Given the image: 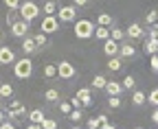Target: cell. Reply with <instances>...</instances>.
Segmentation results:
<instances>
[{
    "label": "cell",
    "mask_w": 158,
    "mask_h": 129,
    "mask_svg": "<svg viewBox=\"0 0 158 129\" xmlns=\"http://www.w3.org/2000/svg\"><path fill=\"white\" fill-rule=\"evenodd\" d=\"M13 75L18 79H29L33 75V61L29 57H22V59H15L13 61Z\"/></svg>",
    "instance_id": "obj_1"
},
{
    "label": "cell",
    "mask_w": 158,
    "mask_h": 129,
    "mask_svg": "<svg viewBox=\"0 0 158 129\" xmlns=\"http://www.w3.org/2000/svg\"><path fill=\"white\" fill-rule=\"evenodd\" d=\"M75 35L79 40H90L94 35V22L92 20H75Z\"/></svg>",
    "instance_id": "obj_2"
},
{
    "label": "cell",
    "mask_w": 158,
    "mask_h": 129,
    "mask_svg": "<svg viewBox=\"0 0 158 129\" xmlns=\"http://www.w3.org/2000/svg\"><path fill=\"white\" fill-rule=\"evenodd\" d=\"M18 11H20V18H22L24 22H29V24H31V22L35 20V18L40 15V7L33 2V0H27V2H20V9H18Z\"/></svg>",
    "instance_id": "obj_3"
},
{
    "label": "cell",
    "mask_w": 158,
    "mask_h": 129,
    "mask_svg": "<svg viewBox=\"0 0 158 129\" xmlns=\"http://www.w3.org/2000/svg\"><path fill=\"white\" fill-rule=\"evenodd\" d=\"M5 114H7L9 120H15V118H20V116H27V107L20 103V101H11V105L5 109Z\"/></svg>",
    "instance_id": "obj_4"
},
{
    "label": "cell",
    "mask_w": 158,
    "mask_h": 129,
    "mask_svg": "<svg viewBox=\"0 0 158 129\" xmlns=\"http://www.w3.org/2000/svg\"><path fill=\"white\" fill-rule=\"evenodd\" d=\"M55 15H57L59 22H75L77 20V7L75 5H66V7L59 9Z\"/></svg>",
    "instance_id": "obj_5"
},
{
    "label": "cell",
    "mask_w": 158,
    "mask_h": 129,
    "mask_svg": "<svg viewBox=\"0 0 158 129\" xmlns=\"http://www.w3.org/2000/svg\"><path fill=\"white\" fill-rule=\"evenodd\" d=\"M40 29H42L44 35H48V33H57V29H59L57 15H44V20H42V24H40Z\"/></svg>",
    "instance_id": "obj_6"
},
{
    "label": "cell",
    "mask_w": 158,
    "mask_h": 129,
    "mask_svg": "<svg viewBox=\"0 0 158 129\" xmlns=\"http://www.w3.org/2000/svg\"><path fill=\"white\" fill-rule=\"evenodd\" d=\"M77 75V70H75V66L70 64V61H59L57 64V77H62V79H73Z\"/></svg>",
    "instance_id": "obj_7"
},
{
    "label": "cell",
    "mask_w": 158,
    "mask_h": 129,
    "mask_svg": "<svg viewBox=\"0 0 158 129\" xmlns=\"http://www.w3.org/2000/svg\"><path fill=\"white\" fill-rule=\"evenodd\" d=\"M9 26H11V35H13V37H27V35H29V22H24V20H15Z\"/></svg>",
    "instance_id": "obj_8"
},
{
    "label": "cell",
    "mask_w": 158,
    "mask_h": 129,
    "mask_svg": "<svg viewBox=\"0 0 158 129\" xmlns=\"http://www.w3.org/2000/svg\"><path fill=\"white\" fill-rule=\"evenodd\" d=\"M75 99L81 103L84 107H90V105H92V90H90V88H79L77 94H75Z\"/></svg>",
    "instance_id": "obj_9"
},
{
    "label": "cell",
    "mask_w": 158,
    "mask_h": 129,
    "mask_svg": "<svg viewBox=\"0 0 158 129\" xmlns=\"http://www.w3.org/2000/svg\"><path fill=\"white\" fill-rule=\"evenodd\" d=\"M143 35H145V31H143V26L138 22H132L127 26V31H125V37H130V40H141Z\"/></svg>",
    "instance_id": "obj_10"
},
{
    "label": "cell",
    "mask_w": 158,
    "mask_h": 129,
    "mask_svg": "<svg viewBox=\"0 0 158 129\" xmlns=\"http://www.w3.org/2000/svg\"><path fill=\"white\" fill-rule=\"evenodd\" d=\"M15 61V53H13V48H9V46H0V64L2 66H9V64H13Z\"/></svg>",
    "instance_id": "obj_11"
},
{
    "label": "cell",
    "mask_w": 158,
    "mask_h": 129,
    "mask_svg": "<svg viewBox=\"0 0 158 129\" xmlns=\"http://www.w3.org/2000/svg\"><path fill=\"white\" fill-rule=\"evenodd\" d=\"M103 53L108 55V57H118V42H114V40H106L103 42Z\"/></svg>",
    "instance_id": "obj_12"
},
{
    "label": "cell",
    "mask_w": 158,
    "mask_h": 129,
    "mask_svg": "<svg viewBox=\"0 0 158 129\" xmlns=\"http://www.w3.org/2000/svg\"><path fill=\"white\" fill-rule=\"evenodd\" d=\"M134 55H136V48H134L132 44H127V42L118 44V57H125V59H130V57H134Z\"/></svg>",
    "instance_id": "obj_13"
},
{
    "label": "cell",
    "mask_w": 158,
    "mask_h": 129,
    "mask_svg": "<svg viewBox=\"0 0 158 129\" xmlns=\"http://www.w3.org/2000/svg\"><path fill=\"white\" fill-rule=\"evenodd\" d=\"M103 90L108 92V94H110V96H121V92H123V85H121V83H118V81H108Z\"/></svg>",
    "instance_id": "obj_14"
},
{
    "label": "cell",
    "mask_w": 158,
    "mask_h": 129,
    "mask_svg": "<svg viewBox=\"0 0 158 129\" xmlns=\"http://www.w3.org/2000/svg\"><path fill=\"white\" fill-rule=\"evenodd\" d=\"M22 50H24V55H27V57H29V55H33V53L37 50V46H35V42H33V37H31V35L22 37Z\"/></svg>",
    "instance_id": "obj_15"
},
{
    "label": "cell",
    "mask_w": 158,
    "mask_h": 129,
    "mask_svg": "<svg viewBox=\"0 0 158 129\" xmlns=\"http://www.w3.org/2000/svg\"><path fill=\"white\" fill-rule=\"evenodd\" d=\"M46 116H44V112L42 109H31L29 112V120L31 123H35V125H42V120H44Z\"/></svg>",
    "instance_id": "obj_16"
},
{
    "label": "cell",
    "mask_w": 158,
    "mask_h": 129,
    "mask_svg": "<svg viewBox=\"0 0 158 129\" xmlns=\"http://www.w3.org/2000/svg\"><path fill=\"white\" fill-rule=\"evenodd\" d=\"M132 103H134V105H145V103H147V94H145V92H141V90H136L134 94H132Z\"/></svg>",
    "instance_id": "obj_17"
},
{
    "label": "cell",
    "mask_w": 158,
    "mask_h": 129,
    "mask_svg": "<svg viewBox=\"0 0 158 129\" xmlns=\"http://www.w3.org/2000/svg\"><path fill=\"white\" fill-rule=\"evenodd\" d=\"M156 53H158V40H147L145 42V55L152 57V55H156Z\"/></svg>",
    "instance_id": "obj_18"
},
{
    "label": "cell",
    "mask_w": 158,
    "mask_h": 129,
    "mask_svg": "<svg viewBox=\"0 0 158 129\" xmlns=\"http://www.w3.org/2000/svg\"><path fill=\"white\" fill-rule=\"evenodd\" d=\"M97 22H99V26H110V24L114 22V18H112L110 13H99V15H97Z\"/></svg>",
    "instance_id": "obj_19"
},
{
    "label": "cell",
    "mask_w": 158,
    "mask_h": 129,
    "mask_svg": "<svg viewBox=\"0 0 158 129\" xmlns=\"http://www.w3.org/2000/svg\"><path fill=\"white\" fill-rule=\"evenodd\" d=\"M108 68L112 70V72H118L123 68V61H121V57H110L108 59Z\"/></svg>",
    "instance_id": "obj_20"
},
{
    "label": "cell",
    "mask_w": 158,
    "mask_h": 129,
    "mask_svg": "<svg viewBox=\"0 0 158 129\" xmlns=\"http://www.w3.org/2000/svg\"><path fill=\"white\" fill-rule=\"evenodd\" d=\"M110 40H114V42H121V40H125V31L123 29H110Z\"/></svg>",
    "instance_id": "obj_21"
},
{
    "label": "cell",
    "mask_w": 158,
    "mask_h": 129,
    "mask_svg": "<svg viewBox=\"0 0 158 129\" xmlns=\"http://www.w3.org/2000/svg\"><path fill=\"white\" fill-rule=\"evenodd\" d=\"M94 35H97V40H103V42H106V40L110 37V29H108V26H97V29H94Z\"/></svg>",
    "instance_id": "obj_22"
},
{
    "label": "cell",
    "mask_w": 158,
    "mask_h": 129,
    "mask_svg": "<svg viewBox=\"0 0 158 129\" xmlns=\"http://www.w3.org/2000/svg\"><path fill=\"white\" fill-rule=\"evenodd\" d=\"M13 96V88L9 83H0V99H9Z\"/></svg>",
    "instance_id": "obj_23"
},
{
    "label": "cell",
    "mask_w": 158,
    "mask_h": 129,
    "mask_svg": "<svg viewBox=\"0 0 158 129\" xmlns=\"http://www.w3.org/2000/svg\"><path fill=\"white\" fill-rule=\"evenodd\" d=\"M106 83H108V79H106L103 75H97V77L92 79V88H97V90H103Z\"/></svg>",
    "instance_id": "obj_24"
},
{
    "label": "cell",
    "mask_w": 158,
    "mask_h": 129,
    "mask_svg": "<svg viewBox=\"0 0 158 129\" xmlns=\"http://www.w3.org/2000/svg\"><path fill=\"white\" fill-rule=\"evenodd\" d=\"M33 42H35L37 48H42V46H46L48 40H46V35H44V33H37V35H33Z\"/></svg>",
    "instance_id": "obj_25"
},
{
    "label": "cell",
    "mask_w": 158,
    "mask_h": 129,
    "mask_svg": "<svg viewBox=\"0 0 158 129\" xmlns=\"http://www.w3.org/2000/svg\"><path fill=\"white\" fill-rule=\"evenodd\" d=\"M44 77H48V79H53V77H57V64L53 66V64H48V66H44Z\"/></svg>",
    "instance_id": "obj_26"
},
{
    "label": "cell",
    "mask_w": 158,
    "mask_h": 129,
    "mask_svg": "<svg viewBox=\"0 0 158 129\" xmlns=\"http://www.w3.org/2000/svg\"><path fill=\"white\" fill-rule=\"evenodd\" d=\"M44 99H46V101H59V92H57L55 88H51V90L44 92Z\"/></svg>",
    "instance_id": "obj_27"
},
{
    "label": "cell",
    "mask_w": 158,
    "mask_h": 129,
    "mask_svg": "<svg viewBox=\"0 0 158 129\" xmlns=\"http://www.w3.org/2000/svg\"><path fill=\"white\" fill-rule=\"evenodd\" d=\"M121 85H123V90H134V85H136V81H134V77L132 75H127L123 81H121Z\"/></svg>",
    "instance_id": "obj_28"
},
{
    "label": "cell",
    "mask_w": 158,
    "mask_h": 129,
    "mask_svg": "<svg viewBox=\"0 0 158 129\" xmlns=\"http://www.w3.org/2000/svg\"><path fill=\"white\" fill-rule=\"evenodd\" d=\"M108 107L110 109H118L121 107V96H110L108 99Z\"/></svg>",
    "instance_id": "obj_29"
},
{
    "label": "cell",
    "mask_w": 158,
    "mask_h": 129,
    "mask_svg": "<svg viewBox=\"0 0 158 129\" xmlns=\"http://www.w3.org/2000/svg\"><path fill=\"white\" fill-rule=\"evenodd\" d=\"M44 13H46V15H55V13H57L55 2H44Z\"/></svg>",
    "instance_id": "obj_30"
},
{
    "label": "cell",
    "mask_w": 158,
    "mask_h": 129,
    "mask_svg": "<svg viewBox=\"0 0 158 129\" xmlns=\"http://www.w3.org/2000/svg\"><path fill=\"white\" fill-rule=\"evenodd\" d=\"M145 22H147L149 26H152V24H156V22H158V11H149V13H147V18H145Z\"/></svg>",
    "instance_id": "obj_31"
},
{
    "label": "cell",
    "mask_w": 158,
    "mask_h": 129,
    "mask_svg": "<svg viewBox=\"0 0 158 129\" xmlns=\"http://www.w3.org/2000/svg\"><path fill=\"white\" fill-rule=\"evenodd\" d=\"M147 101H149V103H152L154 107H158V88L149 92V96H147Z\"/></svg>",
    "instance_id": "obj_32"
},
{
    "label": "cell",
    "mask_w": 158,
    "mask_h": 129,
    "mask_svg": "<svg viewBox=\"0 0 158 129\" xmlns=\"http://www.w3.org/2000/svg\"><path fill=\"white\" fill-rule=\"evenodd\" d=\"M42 129H57V123L53 118H44L42 120Z\"/></svg>",
    "instance_id": "obj_33"
},
{
    "label": "cell",
    "mask_w": 158,
    "mask_h": 129,
    "mask_svg": "<svg viewBox=\"0 0 158 129\" xmlns=\"http://www.w3.org/2000/svg\"><path fill=\"white\" fill-rule=\"evenodd\" d=\"M20 2H22V0H5V5L9 7V11H15V9H20Z\"/></svg>",
    "instance_id": "obj_34"
},
{
    "label": "cell",
    "mask_w": 158,
    "mask_h": 129,
    "mask_svg": "<svg viewBox=\"0 0 158 129\" xmlns=\"http://www.w3.org/2000/svg\"><path fill=\"white\" fill-rule=\"evenodd\" d=\"M149 66H152V72L158 75V55H152L149 57Z\"/></svg>",
    "instance_id": "obj_35"
},
{
    "label": "cell",
    "mask_w": 158,
    "mask_h": 129,
    "mask_svg": "<svg viewBox=\"0 0 158 129\" xmlns=\"http://www.w3.org/2000/svg\"><path fill=\"white\" fill-rule=\"evenodd\" d=\"M68 118H70V120H81L84 114H81V109H73V112L68 114Z\"/></svg>",
    "instance_id": "obj_36"
},
{
    "label": "cell",
    "mask_w": 158,
    "mask_h": 129,
    "mask_svg": "<svg viewBox=\"0 0 158 129\" xmlns=\"http://www.w3.org/2000/svg\"><path fill=\"white\" fill-rule=\"evenodd\" d=\"M59 109H62V114H66V116H68V114L73 112V105H70V103H66V101H62V105H59Z\"/></svg>",
    "instance_id": "obj_37"
},
{
    "label": "cell",
    "mask_w": 158,
    "mask_h": 129,
    "mask_svg": "<svg viewBox=\"0 0 158 129\" xmlns=\"http://www.w3.org/2000/svg\"><path fill=\"white\" fill-rule=\"evenodd\" d=\"M149 40H158V22L152 24V29H149Z\"/></svg>",
    "instance_id": "obj_38"
},
{
    "label": "cell",
    "mask_w": 158,
    "mask_h": 129,
    "mask_svg": "<svg viewBox=\"0 0 158 129\" xmlns=\"http://www.w3.org/2000/svg\"><path fill=\"white\" fill-rule=\"evenodd\" d=\"M73 5H75V7H86L88 0H73Z\"/></svg>",
    "instance_id": "obj_39"
},
{
    "label": "cell",
    "mask_w": 158,
    "mask_h": 129,
    "mask_svg": "<svg viewBox=\"0 0 158 129\" xmlns=\"http://www.w3.org/2000/svg\"><path fill=\"white\" fill-rule=\"evenodd\" d=\"M0 129H15V127L11 125V120H5L2 125H0Z\"/></svg>",
    "instance_id": "obj_40"
},
{
    "label": "cell",
    "mask_w": 158,
    "mask_h": 129,
    "mask_svg": "<svg viewBox=\"0 0 158 129\" xmlns=\"http://www.w3.org/2000/svg\"><path fill=\"white\" fill-rule=\"evenodd\" d=\"M7 120V114H5V109H0V125H2Z\"/></svg>",
    "instance_id": "obj_41"
},
{
    "label": "cell",
    "mask_w": 158,
    "mask_h": 129,
    "mask_svg": "<svg viewBox=\"0 0 158 129\" xmlns=\"http://www.w3.org/2000/svg\"><path fill=\"white\" fill-rule=\"evenodd\" d=\"M152 123H156V125H158V107H156V112L152 114Z\"/></svg>",
    "instance_id": "obj_42"
},
{
    "label": "cell",
    "mask_w": 158,
    "mask_h": 129,
    "mask_svg": "<svg viewBox=\"0 0 158 129\" xmlns=\"http://www.w3.org/2000/svg\"><path fill=\"white\" fill-rule=\"evenodd\" d=\"M99 129H116V127H114V125H110V123H106V125H101Z\"/></svg>",
    "instance_id": "obj_43"
},
{
    "label": "cell",
    "mask_w": 158,
    "mask_h": 129,
    "mask_svg": "<svg viewBox=\"0 0 158 129\" xmlns=\"http://www.w3.org/2000/svg\"><path fill=\"white\" fill-rule=\"evenodd\" d=\"M27 129H42V125H35V123H31V125H29Z\"/></svg>",
    "instance_id": "obj_44"
},
{
    "label": "cell",
    "mask_w": 158,
    "mask_h": 129,
    "mask_svg": "<svg viewBox=\"0 0 158 129\" xmlns=\"http://www.w3.org/2000/svg\"><path fill=\"white\" fill-rule=\"evenodd\" d=\"M0 109H2V99H0Z\"/></svg>",
    "instance_id": "obj_45"
},
{
    "label": "cell",
    "mask_w": 158,
    "mask_h": 129,
    "mask_svg": "<svg viewBox=\"0 0 158 129\" xmlns=\"http://www.w3.org/2000/svg\"><path fill=\"white\" fill-rule=\"evenodd\" d=\"M70 129H81V127H70Z\"/></svg>",
    "instance_id": "obj_46"
},
{
    "label": "cell",
    "mask_w": 158,
    "mask_h": 129,
    "mask_svg": "<svg viewBox=\"0 0 158 129\" xmlns=\"http://www.w3.org/2000/svg\"><path fill=\"white\" fill-rule=\"evenodd\" d=\"M0 40H2V31H0Z\"/></svg>",
    "instance_id": "obj_47"
},
{
    "label": "cell",
    "mask_w": 158,
    "mask_h": 129,
    "mask_svg": "<svg viewBox=\"0 0 158 129\" xmlns=\"http://www.w3.org/2000/svg\"><path fill=\"white\" fill-rule=\"evenodd\" d=\"M46 2H55V0H46Z\"/></svg>",
    "instance_id": "obj_48"
},
{
    "label": "cell",
    "mask_w": 158,
    "mask_h": 129,
    "mask_svg": "<svg viewBox=\"0 0 158 129\" xmlns=\"http://www.w3.org/2000/svg\"><path fill=\"white\" fill-rule=\"evenodd\" d=\"M134 129H143V127H134Z\"/></svg>",
    "instance_id": "obj_49"
}]
</instances>
